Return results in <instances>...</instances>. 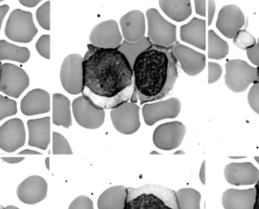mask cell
<instances>
[{"label": "cell", "instance_id": "54", "mask_svg": "<svg viewBox=\"0 0 259 209\" xmlns=\"http://www.w3.org/2000/svg\"><path fill=\"white\" fill-rule=\"evenodd\" d=\"M1 66L2 65H0V72H1Z\"/></svg>", "mask_w": 259, "mask_h": 209}, {"label": "cell", "instance_id": "52", "mask_svg": "<svg viewBox=\"0 0 259 209\" xmlns=\"http://www.w3.org/2000/svg\"><path fill=\"white\" fill-rule=\"evenodd\" d=\"M254 160L257 161V164H259V156H254Z\"/></svg>", "mask_w": 259, "mask_h": 209}, {"label": "cell", "instance_id": "1", "mask_svg": "<svg viewBox=\"0 0 259 209\" xmlns=\"http://www.w3.org/2000/svg\"><path fill=\"white\" fill-rule=\"evenodd\" d=\"M83 58L82 96L98 110H113L132 99L134 73L125 55L117 49L89 44Z\"/></svg>", "mask_w": 259, "mask_h": 209}, {"label": "cell", "instance_id": "20", "mask_svg": "<svg viewBox=\"0 0 259 209\" xmlns=\"http://www.w3.org/2000/svg\"><path fill=\"white\" fill-rule=\"evenodd\" d=\"M20 110L26 116L48 113L51 110V95L40 89L31 90L21 100Z\"/></svg>", "mask_w": 259, "mask_h": 209}, {"label": "cell", "instance_id": "23", "mask_svg": "<svg viewBox=\"0 0 259 209\" xmlns=\"http://www.w3.org/2000/svg\"><path fill=\"white\" fill-rule=\"evenodd\" d=\"M180 37L182 41L206 50V21L194 17L190 22L182 25L180 29Z\"/></svg>", "mask_w": 259, "mask_h": 209}, {"label": "cell", "instance_id": "28", "mask_svg": "<svg viewBox=\"0 0 259 209\" xmlns=\"http://www.w3.org/2000/svg\"><path fill=\"white\" fill-rule=\"evenodd\" d=\"M151 46L152 43L149 41V39L145 37L143 40L138 43H128V41H123L117 50L125 55L131 66L133 67L138 56L149 48Z\"/></svg>", "mask_w": 259, "mask_h": 209}, {"label": "cell", "instance_id": "33", "mask_svg": "<svg viewBox=\"0 0 259 209\" xmlns=\"http://www.w3.org/2000/svg\"><path fill=\"white\" fill-rule=\"evenodd\" d=\"M36 20L40 27L51 30V2L47 1L36 10Z\"/></svg>", "mask_w": 259, "mask_h": 209}, {"label": "cell", "instance_id": "37", "mask_svg": "<svg viewBox=\"0 0 259 209\" xmlns=\"http://www.w3.org/2000/svg\"><path fill=\"white\" fill-rule=\"evenodd\" d=\"M68 209H94L93 202L86 195H79L71 202Z\"/></svg>", "mask_w": 259, "mask_h": 209}, {"label": "cell", "instance_id": "32", "mask_svg": "<svg viewBox=\"0 0 259 209\" xmlns=\"http://www.w3.org/2000/svg\"><path fill=\"white\" fill-rule=\"evenodd\" d=\"M233 43L239 49L249 51L256 45V39L249 32L245 29H241L233 38Z\"/></svg>", "mask_w": 259, "mask_h": 209}, {"label": "cell", "instance_id": "40", "mask_svg": "<svg viewBox=\"0 0 259 209\" xmlns=\"http://www.w3.org/2000/svg\"><path fill=\"white\" fill-rule=\"evenodd\" d=\"M206 3L205 0H195L194 1L195 12L201 17H206Z\"/></svg>", "mask_w": 259, "mask_h": 209}, {"label": "cell", "instance_id": "51", "mask_svg": "<svg viewBox=\"0 0 259 209\" xmlns=\"http://www.w3.org/2000/svg\"><path fill=\"white\" fill-rule=\"evenodd\" d=\"M229 158H231V159L245 158V156H229Z\"/></svg>", "mask_w": 259, "mask_h": 209}, {"label": "cell", "instance_id": "2", "mask_svg": "<svg viewBox=\"0 0 259 209\" xmlns=\"http://www.w3.org/2000/svg\"><path fill=\"white\" fill-rule=\"evenodd\" d=\"M134 94L130 102L140 105L169 95L178 77V63L172 48L152 45L140 54L133 67Z\"/></svg>", "mask_w": 259, "mask_h": 209}, {"label": "cell", "instance_id": "42", "mask_svg": "<svg viewBox=\"0 0 259 209\" xmlns=\"http://www.w3.org/2000/svg\"><path fill=\"white\" fill-rule=\"evenodd\" d=\"M199 179H200L201 183L202 184H206V160H203L202 165H201Z\"/></svg>", "mask_w": 259, "mask_h": 209}, {"label": "cell", "instance_id": "41", "mask_svg": "<svg viewBox=\"0 0 259 209\" xmlns=\"http://www.w3.org/2000/svg\"><path fill=\"white\" fill-rule=\"evenodd\" d=\"M207 3H208V25L210 26L212 23L214 13H215V2L210 0Z\"/></svg>", "mask_w": 259, "mask_h": 209}, {"label": "cell", "instance_id": "38", "mask_svg": "<svg viewBox=\"0 0 259 209\" xmlns=\"http://www.w3.org/2000/svg\"><path fill=\"white\" fill-rule=\"evenodd\" d=\"M222 75V67L214 62L208 63V83H214L220 79Z\"/></svg>", "mask_w": 259, "mask_h": 209}, {"label": "cell", "instance_id": "48", "mask_svg": "<svg viewBox=\"0 0 259 209\" xmlns=\"http://www.w3.org/2000/svg\"><path fill=\"white\" fill-rule=\"evenodd\" d=\"M4 209H20L19 207L13 206V205H8L7 207H4Z\"/></svg>", "mask_w": 259, "mask_h": 209}, {"label": "cell", "instance_id": "13", "mask_svg": "<svg viewBox=\"0 0 259 209\" xmlns=\"http://www.w3.org/2000/svg\"><path fill=\"white\" fill-rule=\"evenodd\" d=\"M181 107L180 101L176 98L145 104L142 110L144 122L148 126H153L160 120L175 118L180 113Z\"/></svg>", "mask_w": 259, "mask_h": 209}, {"label": "cell", "instance_id": "36", "mask_svg": "<svg viewBox=\"0 0 259 209\" xmlns=\"http://www.w3.org/2000/svg\"><path fill=\"white\" fill-rule=\"evenodd\" d=\"M248 102L253 111L259 114V85L253 83L248 94Z\"/></svg>", "mask_w": 259, "mask_h": 209}, {"label": "cell", "instance_id": "30", "mask_svg": "<svg viewBox=\"0 0 259 209\" xmlns=\"http://www.w3.org/2000/svg\"><path fill=\"white\" fill-rule=\"evenodd\" d=\"M180 209H201V194L194 188H182L177 191Z\"/></svg>", "mask_w": 259, "mask_h": 209}, {"label": "cell", "instance_id": "21", "mask_svg": "<svg viewBox=\"0 0 259 209\" xmlns=\"http://www.w3.org/2000/svg\"><path fill=\"white\" fill-rule=\"evenodd\" d=\"M28 145L46 150L51 142V118L28 120Z\"/></svg>", "mask_w": 259, "mask_h": 209}, {"label": "cell", "instance_id": "18", "mask_svg": "<svg viewBox=\"0 0 259 209\" xmlns=\"http://www.w3.org/2000/svg\"><path fill=\"white\" fill-rule=\"evenodd\" d=\"M227 182L233 186L254 185L259 180V171L252 163H230L225 169Z\"/></svg>", "mask_w": 259, "mask_h": 209}, {"label": "cell", "instance_id": "24", "mask_svg": "<svg viewBox=\"0 0 259 209\" xmlns=\"http://www.w3.org/2000/svg\"><path fill=\"white\" fill-rule=\"evenodd\" d=\"M53 123L65 128H70L72 124L71 102L63 94L53 95Z\"/></svg>", "mask_w": 259, "mask_h": 209}, {"label": "cell", "instance_id": "53", "mask_svg": "<svg viewBox=\"0 0 259 209\" xmlns=\"http://www.w3.org/2000/svg\"><path fill=\"white\" fill-rule=\"evenodd\" d=\"M0 209H4V207L1 204H0Z\"/></svg>", "mask_w": 259, "mask_h": 209}, {"label": "cell", "instance_id": "7", "mask_svg": "<svg viewBox=\"0 0 259 209\" xmlns=\"http://www.w3.org/2000/svg\"><path fill=\"white\" fill-rule=\"evenodd\" d=\"M60 79L68 94H80L83 89V57L80 55L71 54L65 58L61 66Z\"/></svg>", "mask_w": 259, "mask_h": 209}, {"label": "cell", "instance_id": "25", "mask_svg": "<svg viewBox=\"0 0 259 209\" xmlns=\"http://www.w3.org/2000/svg\"><path fill=\"white\" fill-rule=\"evenodd\" d=\"M126 187L115 186L104 191L97 201L98 209H124L126 199Z\"/></svg>", "mask_w": 259, "mask_h": 209}, {"label": "cell", "instance_id": "12", "mask_svg": "<svg viewBox=\"0 0 259 209\" xmlns=\"http://www.w3.org/2000/svg\"><path fill=\"white\" fill-rule=\"evenodd\" d=\"M72 110L75 121L82 128L97 129L105 122V110H98L92 106L83 96L73 101Z\"/></svg>", "mask_w": 259, "mask_h": 209}, {"label": "cell", "instance_id": "14", "mask_svg": "<svg viewBox=\"0 0 259 209\" xmlns=\"http://www.w3.org/2000/svg\"><path fill=\"white\" fill-rule=\"evenodd\" d=\"M26 133L24 122L20 118H12L0 127V148L13 152L25 144Z\"/></svg>", "mask_w": 259, "mask_h": 209}, {"label": "cell", "instance_id": "47", "mask_svg": "<svg viewBox=\"0 0 259 209\" xmlns=\"http://www.w3.org/2000/svg\"><path fill=\"white\" fill-rule=\"evenodd\" d=\"M18 155L19 156L20 155H41V153L36 152V151L30 150V149H24V150L19 152Z\"/></svg>", "mask_w": 259, "mask_h": 209}, {"label": "cell", "instance_id": "44", "mask_svg": "<svg viewBox=\"0 0 259 209\" xmlns=\"http://www.w3.org/2000/svg\"><path fill=\"white\" fill-rule=\"evenodd\" d=\"M19 2L20 3V5H24V6L33 8L40 3V0H20Z\"/></svg>", "mask_w": 259, "mask_h": 209}, {"label": "cell", "instance_id": "55", "mask_svg": "<svg viewBox=\"0 0 259 209\" xmlns=\"http://www.w3.org/2000/svg\"><path fill=\"white\" fill-rule=\"evenodd\" d=\"M2 2V0H0V3Z\"/></svg>", "mask_w": 259, "mask_h": 209}, {"label": "cell", "instance_id": "34", "mask_svg": "<svg viewBox=\"0 0 259 209\" xmlns=\"http://www.w3.org/2000/svg\"><path fill=\"white\" fill-rule=\"evenodd\" d=\"M17 113V104L14 100L0 94V121Z\"/></svg>", "mask_w": 259, "mask_h": 209}, {"label": "cell", "instance_id": "15", "mask_svg": "<svg viewBox=\"0 0 259 209\" xmlns=\"http://www.w3.org/2000/svg\"><path fill=\"white\" fill-rule=\"evenodd\" d=\"M245 24V15L237 5H226L219 13L217 29L227 38H234Z\"/></svg>", "mask_w": 259, "mask_h": 209}, {"label": "cell", "instance_id": "46", "mask_svg": "<svg viewBox=\"0 0 259 209\" xmlns=\"http://www.w3.org/2000/svg\"><path fill=\"white\" fill-rule=\"evenodd\" d=\"M254 188L256 189V197H255V203L253 209H259V180L255 184Z\"/></svg>", "mask_w": 259, "mask_h": 209}, {"label": "cell", "instance_id": "26", "mask_svg": "<svg viewBox=\"0 0 259 209\" xmlns=\"http://www.w3.org/2000/svg\"><path fill=\"white\" fill-rule=\"evenodd\" d=\"M159 5L169 18L177 22L186 21L192 13L190 0H160Z\"/></svg>", "mask_w": 259, "mask_h": 209}, {"label": "cell", "instance_id": "19", "mask_svg": "<svg viewBox=\"0 0 259 209\" xmlns=\"http://www.w3.org/2000/svg\"><path fill=\"white\" fill-rule=\"evenodd\" d=\"M120 26L128 43H138L145 37V17L141 11H131L124 15L120 19Z\"/></svg>", "mask_w": 259, "mask_h": 209}, {"label": "cell", "instance_id": "43", "mask_svg": "<svg viewBox=\"0 0 259 209\" xmlns=\"http://www.w3.org/2000/svg\"><path fill=\"white\" fill-rule=\"evenodd\" d=\"M9 11V6L7 5H2L0 6V29L2 27L3 21H4V17L6 16L7 13Z\"/></svg>", "mask_w": 259, "mask_h": 209}, {"label": "cell", "instance_id": "8", "mask_svg": "<svg viewBox=\"0 0 259 209\" xmlns=\"http://www.w3.org/2000/svg\"><path fill=\"white\" fill-rule=\"evenodd\" d=\"M29 78L26 72L18 66L4 63L0 72V92L18 98L29 86Z\"/></svg>", "mask_w": 259, "mask_h": 209}, {"label": "cell", "instance_id": "16", "mask_svg": "<svg viewBox=\"0 0 259 209\" xmlns=\"http://www.w3.org/2000/svg\"><path fill=\"white\" fill-rule=\"evenodd\" d=\"M172 51L182 69L187 75L195 76L204 69L206 56L203 54L182 45L178 41L172 47Z\"/></svg>", "mask_w": 259, "mask_h": 209}, {"label": "cell", "instance_id": "6", "mask_svg": "<svg viewBox=\"0 0 259 209\" xmlns=\"http://www.w3.org/2000/svg\"><path fill=\"white\" fill-rule=\"evenodd\" d=\"M225 68V83L234 93L245 92L257 79V68L241 59L228 60Z\"/></svg>", "mask_w": 259, "mask_h": 209}, {"label": "cell", "instance_id": "49", "mask_svg": "<svg viewBox=\"0 0 259 209\" xmlns=\"http://www.w3.org/2000/svg\"><path fill=\"white\" fill-rule=\"evenodd\" d=\"M46 165H47V170H50V158L49 157H47V159H46Z\"/></svg>", "mask_w": 259, "mask_h": 209}, {"label": "cell", "instance_id": "22", "mask_svg": "<svg viewBox=\"0 0 259 209\" xmlns=\"http://www.w3.org/2000/svg\"><path fill=\"white\" fill-rule=\"evenodd\" d=\"M256 189L247 190L229 189L222 195V205L225 209H253Z\"/></svg>", "mask_w": 259, "mask_h": 209}, {"label": "cell", "instance_id": "50", "mask_svg": "<svg viewBox=\"0 0 259 209\" xmlns=\"http://www.w3.org/2000/svg\"><path fill=\"white\" fill-rule=\"evenodd\" d=\"M255 83H258L259 85V66L257 67V79H256Z\"/></svg>", "mask_w": 259, "mask_h": 209}, {"label": "cell", "instance_id": "11", "mask_svg": "<svg viewBox=\"0 0 259 209\" xmlns=\"http://www.w3.org/2000/svg\"><path fill=\"white\" fill-rule=\"evenodd\" d=\"M90 45L102 49H117L122 43L117 23L113 20L103 21L96 25L89 36Z\"/></svg>", "mask_w": 259, "mask_h": 209}, {"label": "cell", "instance_id": "10", "mask_svg": "<svg viewBox=\"0 0 259 209\" xmlns=\"http://www.w3.org/2000/svg\"><path fill=\"white\" fill-rule=\"evenodd\" d=\"M186 128L179 121L161 124L155 129L153 143L161 150H174L180 146L184 140Z\"/></svg>", "mask_w": 259, "mask_h": 209}, {"label": "cell", "instance_id": "31", "mask_svg": "<svg viewBox=\"0 0 259 209\" xmlns=\"http://www.w3.org/2000/svg\"><path fill=\"white\" fill-rule=\"evenodd\" d=\"M53 154L72 155L71 146L67 139L58 132H53Z\"/></svg>", "mask_w": 259, "mask_h": 209}, {"label": "cell", "instance_id": "9", "mask_svg": "<svg viewBox=\"0 0 259 209\" xmlns=\"http://www.w3.org/2000/svg\"><path fill=\"white\" fill-rule=\"evenodd\" d=\"M140 106L132 102L114 108L110 111L113 127L121 134H134L140 128Z\"/></svg>", "mask_w": 259, "mask_h": 209}, {"label": "cell", "instance_id": "17", "mask_svg": "<svg viewBox=\"0 0 259 209\" xmlns=\"http://www.w3.org/2000/svg\"><path fill=\"white\" fill-rule=\"evenodd\" d=\"M48 191L47 181L42 177L32 175L24 179L16 191L19 199L26 204H36L46 199Z\"/></svg>", "mask_w": 259, "mask_h": 209}, {"label": "cell", "instance_id": "3", "mask_svg": "<svg viewBox=\"0 0 259 209\" xmlns=\"http://www.w3.org/2000/svg\"><path fill=\"white\" fill-rule=\"evenodd\" d=\"M124 209H180L177 192L160 185L126 187Z\"/></svg>", "mask_w": 259, "mask_h": 209}, {"label": "cell", "instance_id": "5", "mask_svg": "<svg viewBox=\"0 0 259 209\" xmlns=\"http://www.w3.org/2000/svg\"><path fill=\"white\" fill-rule=\"evenodd\" d=\"M37 33L32 13L21 9L12 11L5 27V35L8 38L16 43H28Z\"/></svg>", "mask_w": 259, "mask_h": 209}, {"label": "cell", "instance_id": "35", "mask_svg": "<svg viewBox=\"0 0 259 209\" xmlns=\"http://www.w3.org/2000/svg\"><path fill=\"white\" fill-rule=\"evenodd\" d=\"M36 49L40 56L45 59H51V36L42 35L36 41Z\"/></svg>", "mask_w": 259, "mask_h": 209}, {"label": "cell", "instance_id": "29", "mask_svg": "<svg viewBox=\"0 0 259 209\" xmlns=\"http://www.w3.org/2000/svg\"><path fill=\"white\" fill-rule=\"evenodd\" d=\"M229 44L219 37L214 31H208V58L221 60L229 54Z\"/></svg>", "mask_w": 259, "mask_h": 209}, {"label": "cell", "instance_id": "45", "mask_svg": "<svg viewBox=\"0 0 259 209\" xmlns=\"http://www.w3.org/2000/svg\"><path fill=\"white\" fill-rule=\"evenodd\" d=\"M1 159L8 164H17L24 160V157H2Z\"/></svg>", "mask_w": 259, "mask_h": 209}, {"label": "cell", "instance_id": "39", "mask_svg": "<svg viewBox=\"0 0 259 209\" xmlns=\"http://www.w3.org/2000/svg\"><path fill=\"white\" fill-rule=\"evenodd\" d=\"M247 56L253 65L259 66V37L256 45L252 49L247 51Z\"/></svg>", "mask_w": 259, "mask_h": 209}, {"label": "cell", "instance_id": "27", "mask_svg": "<svg viewBox=\"0 0 259 209\" xmlns=\"http://www.w3.org/2000/svg\"><path fill=\"white\" fill-rule=\"evenodd\" d=\"M29 58L30 51L26 47H18L5 40H0V61L10 60L24 63Z\"/></svg>", "mask_w": 259, "mask_h": 209}, {"label": "cell", "instance_id": "4", "mask_svg": "<svg viewBox=\"0 0 259 209\" xmlns=\"http://www.w3.org/2000/svg\"><path fill=\"white\" fill-rule=\"evenodd\" d=\"M148 20V38L152 45L164 48H172L177 41L176 25L166 21L156 9H150L146 13Z\"/></svg>", "mask_w": 259, "mask_h": 209}]
</instances>
